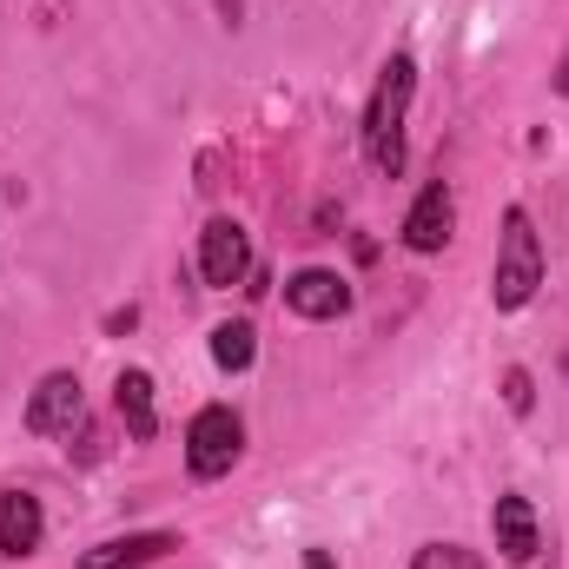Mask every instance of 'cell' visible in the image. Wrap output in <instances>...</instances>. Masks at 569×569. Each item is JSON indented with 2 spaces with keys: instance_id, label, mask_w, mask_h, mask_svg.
Wrapping results in <instances>:
<instances>
[{
  "instance_id": "14",
  "label": "cell",
  "mask_w": 569,
  "mask_h": 569,
  "mask_svg": "<svg viewBox=\"0 0 569 569\" xmlns=\"http://www.w3.org/2000/svg\"><path fill=\"white\" fill-rule=\"evenodd\" d=\"M503 405H510L517 418H530V411H537V385H530V371H523V365H510V371H503Z\"/></svg>"
},
{
  "instance_id": "10",
  "label": "cell",
  "mask_w": 569,
  "mask_h": 569,
  "mask_svg": "<svg viewBox=\"0 0 569 569\" xmlns=\"http://www.w3.org/2000/svg\"><path fill=\"white\" fill-rule=\"evenodd\" d=\"M166 550H179V537H172V530H140V537H113V543L87 550L80 569H140V563H159Z\"/></svg>"
},
{
  "instance_id": "9",
  "label": "cell",
  "mask_w": 569,
  "mask_h": 569,
  "mask_svg": "<svg viewBox=\"0 0 569 569\" xmlns=\"http://www.w3.org/2000/svg\"><path fill=\"white\" fill-rule=\"evenodd\" d=\"M490 530H497V550H503V563H530V557L543 550L530 497H497V510H490Z\"/></svg>"
},
{
  "instance_id": "7",
  "label": "cell",
  "mask_w": 569,
  "mask_h": 569,
  "mask_svg": "<svg viewBox=\"0 0 569 569\" xmlns=\"http://www.w3.org/2000/svg\"><path fill=\"white\" fill-rule=\"evenodd\" d=\"M284 305L298 318H345L351 311V284L338 279V272H325V266H305V272L284 279Z\"/></svg>"
},
{
  "instance_id": "15",
  "label": "cell",
  "mask_w": 569,
  "mask_h": 569,
  "mask_svg": "<svg viewBox=\"0 0 569 569\" xmlns=\"http://www.w3.org/2000/svg\"><path fill=\"white\" fill-rule=\"evenodd\" d=\"M305 569H338V563H331V550H305Z\"/></svg>"
},
{
  "instance_id": "6",
  "label": "cell",
  "mask_w": 569,
  "mask_h": 569,
  "mask_svg": "<svg viewBox=\"0 0 569 569\" xmlns=\"http://www.w3.org/2000/svg\"><path fill=\"white\" fill-rule=\"evenodd\" d=\"M450 232H457V199H450V186L443 179H430L425 192H418V206L405 212V246L411 252H443L450 246Z\"/></svg>"
},
{
  "instance_id": "1",
  "label": "cell",
  "mask_w": 569,
  "mask_h": 569,
  "mask_svg": "<svg viewBox=\"0 0 569 569\" xmlns=\"http://www.w3.org/2000/svg\"><path fill=\"white\" fill-rule=\"evenodd\" d=\"M411 93H418V60L411 53H391L378 87H371V107H365V159L398 179L405 172V120H411Z\"/></svg>"
},
{
  "instance_id": "2",
  "label": "cell",
  "mask_w": 569,
  "mask_h": 569,
  "mask_svg": "<svg viewBox=\"0 0 569 569\" xmlns=\"http://www.w3.org/2000/svg\"><path fill=\"white\" fill-rule=\"evenodd\" d=\"M543 284V246H537V226L523 206L503 212V239H497V272H490V298L497 311H523Z\"/></svg>"
},
{
  "instance_id": "17",
  "label": "cell",
  "mask_w": 569,
  "mask_h": 569,
  "mask_svg": "<svg viewBox=\"0 0 569 569\" xmlns=\"http://www.w3.org/2000/svg\"><path fill=\"white\" fill-rule=\"evenodd\" d=\"M557 93H569V53H563V67H557Z\"/></svg>"
},
{
  "instance_id": "16",
  "label": "cell",
  "mask_w": 569,
  "mask_h": 569,
  "mask_svg": "<svg viewBox=\"0 0 569 569\" xmlns=\"http://www.w3.org/2000/svg\"><path fill=\"white\" fill-rule=\"evenodd\" d=\"M239 7H246V0H219V13H226L232 27H239Z\"/></svg>"
},
{
  "instance_id": "13",
  "label": "cell",
  "mask_w": 569,
  "mask_h": 569,
  "mask_svg": "<svg viewBox=\"0 0 569 569\" xmlns=\"http://www.w3.org/2000/svg\"><path fill=\"white\" fill-rule=\"evenodd\" d=\"M411 569H477V557H470L463 543H425V550L411 557Z\"/></svg>"
},
{
  "instance_id": "11",
  "label": "cell",
  "mask_w": 569,
  "mask_h": 569,
  "mask_svg": "<svg viewBox=\"0 0 569 569\" xmlns=\"http://www.w3.org/2000/svg\"><path fill=\"white\" fill-rule=\"evenodd\" d=\"M113 411L127 418V437H133V443H152L159 411H152V378H146L140 365H127V371H120V385H113Z\"/></svg>"
},
{
  "instance_id": "12",
  "label": "cell",
  "mask_w": 569,
  "mask_h": 569,
  "mask_svg": "<svg viewBox=\"0 0 569 569\" xmlns=\"http://www.w3.org/2000/svg\"><path fill=\"white\" fill-rule=\"evenodd\" d=\"M252 358H259V331H252L246 318L212 325V365H219V371H246Z\"/></svg>"
},
{
  "instance_id": "5",
  "label": "cell",
  "mask_w": 569,
  "mask_h": 569,
  "mask_svg": "<svg viewBox=\"0 0 569 569\" xmlns=\"http://www.w3.org/2000/svg\"><path fill=\"white\" fill-rule=\"evenodd\" d=\"M246 272H252V239H246V226H239V219H212V226L199 232V279L212 284V291H232Z\"/></svg>"
},
{
  "instance_id": "8",
  "label": "cell",
  "mask_w": 569,
  "mask_h": 569,
  "mask_svg": "<svg viewBox=\"0 0 569 569\" xmlns=\"http://www.w3.org/2000/svg\"><path fill=\"white\" fill-rule=\"evenodd\" d=\"M47 537L40 497L33 490H0V557H33Z\"/></svg>"
},
{
  "instance_id": "4",
  "label": "cell",
  "mask_w": 569,
  "mask_h": 569,
  "mask_svg": "<svg viewBox=\"0 0 569 569\" xmlns=\"http://www.w3.org/2000/svg\"><path fill=\"white\" fill-rule=\"evenodd\" d=\"M80 425H87V391H80V378H73V371H47L40 391L27 398V430H33V437H73Z\"/></svg>"
},
{
  "instance_id": "3",
  "label": "cell",
  "mask_w": 569,
  "mask_h": 569,
  "mask_svg": "<svg viewBox=\"0 0 569 569\" xmlns=\"http://www.w3.org/2000/svg\"><path fill=\"white\" fill-rule=\"evenodd\" d=\"M239 450H246V425H239L226 405H206V411L186 425V470H192L199 483L226 477V470L239 463Z\"/></svg>"
}]
</instances>
